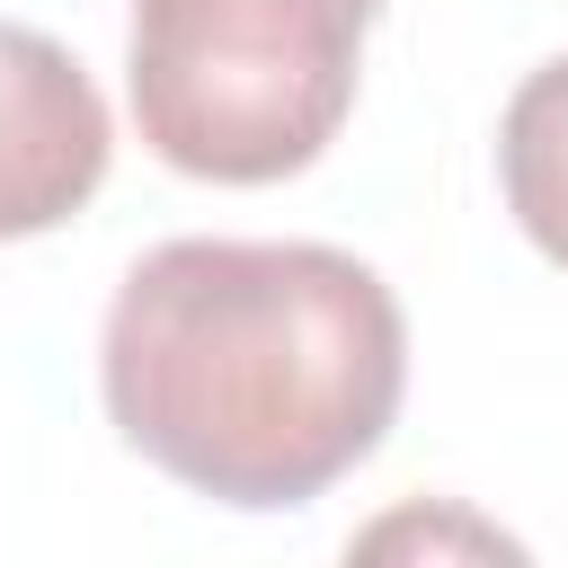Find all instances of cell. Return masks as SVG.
<instances>
[{
	"mask_svg": "<svg viewBox=\"0 0 568 568\" xmlns=\"http://www.w3.org/2000/svg\"><path fill=\"white\" fill-rule=\"evenodd\" d=\"M497 186H506L524 240L550 266H568V53L541 62L506 98V115H497Z\"/></svg>",
	"mask_w": 568,
	"mask_h": 568,
	"instance_id": "277c9868",
	"label": "cell"
},
{
	"mask_svg": "<svg viewBox=\"0 0 568 568\" xmlns=\"http://www.w3.org/2000/svg\"><path fill=\"white\" fill-rule=\"evenodd\" d=\"M115 124L98 80L44 36L0 18V240L71 222L106 178Z\"/></svg>",
	"mask_w": 568,
	"mask_h": 568,
	"instance_id": "3957f363",
	"label": "cell"
},
{
	"mask_svg": "<svg viewBox=\"0 0 568 568\" xmlns=\"http://www.w3.org/2000/svg\"><path fill=\"white\" fill-rule=\"evenodd\" d=\"M373 18L382 0H133V124L186 178L275 186L355 115Z\"/></svg>",
	"mask_w": 568,
	"mask_h": 568,
	"instance_id": "7a4b0ae2",
	"label": "cell"
},
{
	"mask_svg": "<svg viewBox=\"0 0 568 568\" xmlns=\"http://www.w3.org/2000/svg\"><path fill=\"white\" fill-rule=\"evenodd\" d=\"M98 390L151 470L284 515L390 435L408 320L328 240H160L106 302Z\"/></svg>",
	"mask_w": 568,
	"mask_h": 568,
	"instance_id": "6da1fadb",
	"label": "cell"
}]
</instances>
